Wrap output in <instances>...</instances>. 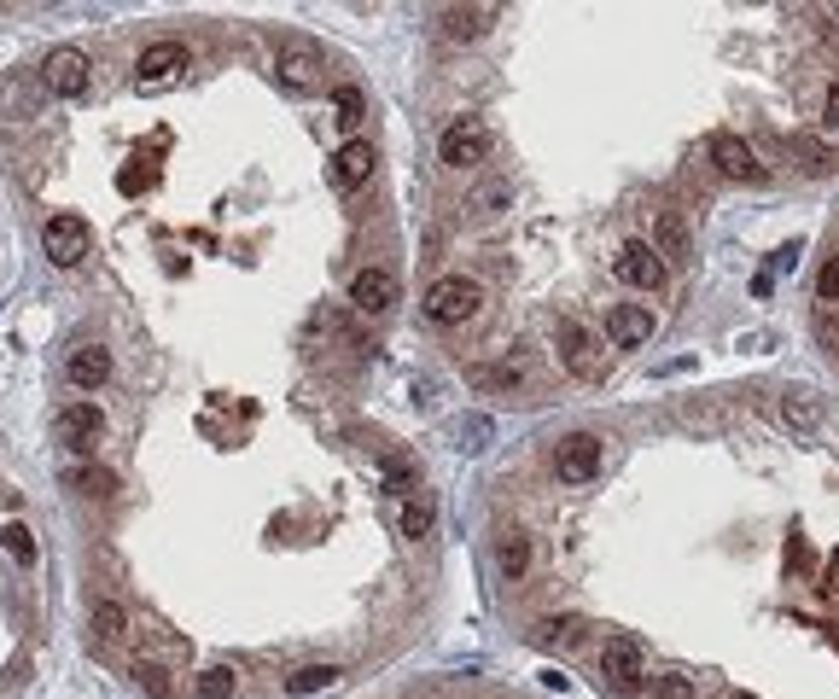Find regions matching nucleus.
I'll list each match as a JSON object with an SVG mask.
<instances>
[{
	"label": "nucleus",
	"mask_w": 839,
	"mask_h": 699,
	"mask_svg": "<svg viewBox=\"0 0 839 699\" xmlns=\"http://www.w3.org/2000/svg\"><path fill=\"white\" fill-rule=\"evenodd\" d=\"M478 309H484V286L467 280V274H443L432 292H426V315H432L437 327H467Z\"/></svg>",
	"instance_id": "1"
},
{
	"label": "nucleus",
	"mask_w": 839,
	"mask_h": 699,
	"mask_svg": "<svg viewBox=\"0 0 839 699\" xmlns=\"http://www.w3.org/2000/svg\"><path fill=\"white\" fill-rule=\"evenodd\" d=\"M705 158H711V169H717L723 181H752V187H758V181H770V164H764V158H758L740 134H729V129H717L711 140H705Z\"/></svg>",
	"instance_id": "2"
},
{
	"label": "nucleus",
	"mask_w": 839,
	"mask_h": 699,
	"mask_svg": "<svg viewBox=\"0 0 839 699\" xmlns=\"http://www.w3.org/2000/svg\"><path fill=\"white\" fill-rule=\"evenodd\" d=\"M554 350H560V367L577 373V379H601V373H606L601 338L589 333L583 321H560V327H554Z\"/></svg>",
	"instance_id": "3"
},
{
	"label": "nucleus",
	"mask_w": 839,
	"mask_h": 699,
	"mask_svg": "<svg viewBox=\"0 0 839 699\" xmlns=\"http://www.w3.org/2000/svg\"><path fill=\"white\" fill-rule=\"evenodd\" d=\"M437 158H443V169H472L490 158V129L478 123V117H455L449 129H443V140H437Z\"/></svg>",
	"instance_id": "4"
},
{
	"label": "nucleus",
	"mask_w": 839,
	"mask_h": 699,
	"mask_svg": "<svg viewBox=\"0 0 839 699\" xmlns=\"http://www.w3.org/2000/svg\"><path fill=\"white\" fill-rule=\"evenodd\" d=\"M601 682H612V688H641L647 682V647H641V635H606Z\"/></svg>",
	"instance_id": "5"
},
{
	"label": "nucleus",
	"mask_w": 839,
	"mask_h": 699,
	"mask_svg": "<svg viewBox=\"0 0 839 699\" xmlns=\"http://www.w3.org/2000/svg\"><path fill=\"white\" fill-rule=\"evenodd\" d=\"M606 461V443L595 432H571L560 437V449H554V472L566 478V484H589Z\"/></svg>",
	"instance_id": "6"
},
{
	"label": "nucleus",
	"mask_w": 839,
	"mask_h": 699,
	"mask_svg": "<svg viewBox=\"0 0 839 699\" xmlns=\"http://www.w3.org/2000/svg\"><path fill=\"white\" fill-rule=\"evenodd\" d=\"M274 70H280V82L292 88V94H309L315 82H321V70H327V59H321V47L315 41H280V53H274Z\"/></svg>",
	"instance_id": "7"
},
{
	"label": "nucleus",
	"mask_w": 839,
	"mask_h": 699,
	"mask_svg": "<svg viewBox=\"0 0 839 699\" xmlns=\"http://www.w3.org/2000/svg\"><path fill=\"white\" fill-rule=\"evenodd\" d=\"M612 268H618V280H624V286H636V292H659V286H665V274H671V268L653 257V245H647V239H624V245H618V257H612Z\"/></svg>",
	"instance_id": "8"
},
{
	"label": "nucleus",
	"mask_w": 839,
	"mask_h": 699,
	"mask_svg": "<svg viewBox=\"0 0 839 699\" xmlns=\"http://www.w3.org/2000/svg\"><path fill=\"white\" fill-rule=\"evenodd\" d=\"M41 245H47V263L76 268L82 257H88L94 233H88V222H82V216H53V222L41 228Z\"/></svg>",
	"instance_id": "9"
},
{
	"label": "nucleus",
	"mask_w": 839,
	"mask_h": 699,
	"mask_svg": "<svg viewBox=\"0 0 839 699\" xmlns=\"http://www.w3.org/2000/svg\"><path fill=\"white\" fill-rule=\"evenodd\" d=\"M41 88L59 94V100H76L88 88V53L82 47H53L47 65H41Z\"/></svg>",
	"instance_id": "10"
},
{
	"label": "nucleus",
	"mask_w": 839,
	"mask_h": 699,
	"mask_svg": "<svg viewBox=\"0 0 839 699\" xmlns=\"http://www.w3.org/2000/svg\"><path fill=\"white\" fill-rule=\"evenodd\" d=\"M653 257L665 268H682V263H694V233H688V222H682V210H659L653 216Z\"/></svg>",
	"instance_id": "11"
},
{
	"label": "nucleus",
	"mask_w": 839,
	"mask_h": 699,
	"mask_svg": "<svg viewBox=\"0 0 839 699\" xmlns=\"http://www.w3.org/2000/svg\"><path fill=\"white\" fill-rule=\"evenodd\" d=\"M187 59H193V53H187L181 41H152V47L135 59V88H164V82H175V76L187 70Z\"/></svg>",
	"instance_id": "12"
},
{
	"label": "nucleus",
	"mask_w": 839,
	"mask_h": 699,
	"mask_svg": "<svg viewBox=\"0 0 839 699\" xmlns=\"http://www.w3.org/2000/svg\"><path fill=\"white\" fill-rule=\"evenodd\" d=\"M606 338L618 344V350H636L653 338V309L647 303H612L606 309Z\"/></svg>",
	"instance_id": "13"
},
{
	"label": "nucleus",
	"mask_w": 839,
	"mask_h": 699,
	"mask_svg": "<svg viewBox=\"0 0 839 699\" xmlns=\"http://www.w3.org/2000/svg\"><path fill=\"white\" fill-rule=\"evenodd\" d=\"M350 303H356L362 315H385V309L397 303V274H385V268H362V274L350 280Z\"/></svg>",
	"instance_id": "14"
},
{
	"label": "nucleus",
	"mask_w": 839,
	"mask_h": 699,
	"mask_svg": "<svg viewBox=\"0 0 839 699\" xmlns=\"http://www.w3.org/2000/svg\"><path fill=\"white\" fill-rule=\"evenodd\" d=\"M100 432H105V414L94 402H70L65 414H59V443H70V449H94Z\"/></svg>",
	"instance_id": "15"
},
{
	"label": "nucleus",
	"mask_w": 839,
	"mask_h": 699,
	"mask_svg": "<svg viewBox=\"0 0 839 699\" xmlns=\"http://www.w3.org/2000/svg\"><path fill=\"white\" fill-rule=\"evenodd\" d=\"M70 385L76 391H100L105 379H111V350L105 344H82V350H70Z\"/></svg>",
	"instance_id": "16"
},
{
	"label": "nucleus",
	"mask_w": 839,
	"mask_h": 699,
	"mask_svg": "<svg viewBox=\"0 0 839 699\" xmlns=\"http://www.w3.org/2000/svg\"><path fill=\"white\" fill-rule=\"evenodd\" d=\"M373 164H379V158H373V140H344L333 152V181L338 187H362L373 175Z\"/></svg>",
	"instance_id": "17"
},
{
	"label": "nucleus",
	"mask_w": 839,
	"mask_h": 699,
	"mask_svg": "<svg viewBox=\"0 0 839 699\" xmlns=\"http://www.w3.org/2000/svg\"><path fill=\"white\" fill-rule=\"evenodd\" d=\"M490 24H496V6H449L443 12L449 41H478V35H490Z\"/></svg>",
	"instance_id": "18"
},
{
	"label": "nucleus",
	"mask_w": 839,
	"mask_h": 699,
	"mask_svg": "<svg viewBox=\"0 0 839 699\" xmlns=\"http://www.w3.org/2000/svg\"><path fill=\"white\" fill-rule=\"evenodd\" d=\"M467 210L478 216V222H496L502 210H513V181H502V175H484V181L472 187Z\"/></svg>",
	"instance_id": "19"
},
{
	"label": "nucleus",
	"mask_w": 839,
	"mask_h": 699,
	"mask_svg": "<svg viewBox=\"0 0 839 699\" xmlns=\"http://www.w3.org/2000/svg\"><path fill=\"white\" fill-rule=\"evenodd\" d=\"M467 385H478V391H519L525 385V367L513 362H478V367H467Z\"/></svg>",
	"instance_id": "20"
},
{
	"label": "nucleus",
	"mask_w": 839,
	"mask_h": 699,
	"mask_svg": "<svg viewBox=\"0 0 839 699\" xmlns=\"http://www.w3.org/2000/svg\"><path fill=\"white\" fill-rule=\"evenodd\" d=\"M496 566H502L507 583H519V577L531 571V536H525V531H507L502 542H496Z\"/></svg>",
	"instance_id": "21"
},
{
	"label": "nucleus",
	"mask_w": 839,
	"mask_h": 699,
	"mask_svg": "<svg viewBox=\"0 0 839 699\" xmlns=\"http://www.w3.org/2000/svg\"><path fill=\"white\" fill-rule=\"evenodd\" d=\"M397 525H403V536L408 542H420V536L437 525V501L426 496V490H414V496L403 501V513H397Z\"/></svg>",
	"instance_id": "22"
},
{
	"label": "nucleus",
	"mask_w": 839,
	"mask_h": 699,
	"mask_svg": "<svg viewBox=\"0 0 839 699\" xmlns=\"http://www.w3.org/2000/svg\"><path fill=\"white\" fill-rule=\"evenodd\" d=\"M775 408H781V420H787L793 432H816V426H822V408H816V397H810V391H781V402H775Z\"/></svg>",
	"instance_id": "23"
},
{
	"label": "nucleus",
	"mask_w": 839,
	"mask_h": 699,
	"mask_svg": "<svg viewBox=\"0 0 839 699\" xmlns=\"http://www.w3.org/2000/svg\"><path fill=\"white\" fill-rule=\"evenodd\" d=\"M583 630H589V624H583L577 612H560V618H542V624H537V641H542V647H577Z\"/></svg>",
	"instance_id": "24"
},
{
	"label": "nucleus",
	"mask_w": 839,
	"mask_h": 699,
	"mask_svg": "<svg viewBox=\"0 0 839 699\" xmlns=\"http://www.w3.org/2000/svg\"><path fill=\"white\" fill-rule=\"evenodd\" d=\"M88 630L111 647V641H123V635H129V612H123L117 600H100V606H94V618H88Z\"/></svg>",
	"instance_id": "25"
},
{
	"label": "nucleus",
	"mask_w": 839,
	"mask_h": 699,
	"mask_svg": "<svg viewBox=\"0 0 839 699\" xmlns=\"http://www.w3.org/2000/svg\"><path fill=\"white\" fill-rule=\"evenodd\" d=\"M129 676H135V688L146 699H175V682H169V670L158 665V659H135V670H129Z\"/></svg>",
	"instance_id": "26"
},
{
	"label": "nucleus",
	"mask_w": 839,
	"mask_h": 699,
	"mask_svg": "<svg viewBox=\"0 0 839 699\" xmlns=\"http://www.w3.org/2000/svg\"><path fill=\"white\" fill-rule=\"evenodd\" d=\"M647 688L653 699H700V682L688 670H659V676H647Z\"/></svg>",
	"instance_id": "27"
},
{
	"label": "nucleus",
	"mask_w": 839,
	"mask_h": 699,
	"mask_svg": "<svg viewBox=\"0 0 839 699\" xmlns=\"http://www.w3.org/2000/svg\"><path fill=\"white\" fill-rule=\"evenodd\" d=\"M193 694H199V699H234V694H239V676H234L228 665H210V670H199Z\"/></svg>",
	"instance_id": "28"
},
{
	"label": "nucleus",
	"mask_w": 839,
	"mask_h": 699,
	"mask_svg": "<svg viewBox=\"0 0 839 699\" xmlns=\"http://www.w3.org/2000/svg\"><path fill=\"white\" fill-rule=\"evenodd\" d=\"M333 682H338L333 665H303V670L286 676V694H321V688H333Z\"/></svg>",
	"instance_id": "29"
},
{
	"label": "nucleus",
	"mask_w": 839,
	"mask_h": 699,
	"mask_svg": "<svg viewBox=\"0 0 839 699\" xmlns=\"http://www.w3.org/2000/svg\"><path fill=\"white\" fill-rule=\"evenodd\" d=\"M70 490H82V496L111 501V496H117V478H111L105 466H82V472H70Z\"/></svg>",
	"instance_id": "30"
},
{
	"label": "nucleus",
	"mask_w": 839,
	"mask_h": 699,
	"mask_svg": "<svg viewBox=\"0 0 839 699\" xmlns=\"http://www.w3.org/2000/svg\"><path fill=\"white\" fill-rule=\"evenodd\" d=\"M333 111H338L333 123H338V129H344V134H350V129H356V123H362V117H368V100H362V88H338Z\"/></svg>",
	"instance_id": "31"
},
{
	"label": "nucleus",
	"mask_w": 839,
	"mask_h": 699,
	"mask_svg": "<svg viewBox=\"0 0 839 699\" xmlns=\"http://www.w3.org/2000/svg\"><path fill=\"white\" fill-rule=\"evenodd\" d=\"M0 542H6V554H12L18 566H35V536H30V525H6V531H0Z\"/></svg>",
	"instance_id": "32"
},
{
	"label": "nucleus",
	"mask_w": 839,
	"mask_h": 699,
	"mask_svg": "<svg viewBox=\"0 0 839 699\" xmlns=\"http://www.w3.org/2000/svg\"><path fill=\"white\" fill-rule=\"evenodd\" d=\"M484 437H490V420H484V414H472V420H461V449H484Z\"/></svg>",
	"instance_id": "33"
},
{
	"label": "nucleus",
	"mask_w": 839,
	"mask_h": 699,
	"mask_svg": "<svg viewBox=\"0 0 839 699\" xmlns=\"http://www.w3.org/2000/svg\"><path fill=\"white\" fill-rule=\"evenodd\" d=\"M816 292H822L828 303H839V257H828V263H822V274H816Z\"/></svg>",
	"instance_id": "34"
},
{
	"label": "nucleus",
	"mask_w": 839,
	"mask_h": 699,
	"mask_svg": "<svg viewBox=\"0 0 839 699\" xmlns=\"http://www.w3.org/2000/svg\"><path fill=\"white\" fill-rule=\"evenodd\" d=\"M822 129L839 134V82H828V100H822Z\"/></svg>",
	"instance_id": "35"
},
{
	"label": "nucleus",
	"mask_w": 839,
	"mask_h": 699,
	"mask_svg": "<svg viewBox=\"0 0 839 699\" xmlns=\"http://www.w3.org/2000/svg\"><path fill=\"white\" fill-rule=\"evenodd\" d=\"M770 263H775V268H793V263H799V245H781V251L770 257Z\"/></svg>",
	"instance_id": "36"
},
{
	"label": "nucleus",
	"mask_w": 839,
	"mask_h": 699,
	"mask_svg": "<svg viewBox=\"0 0 839 699\" xmlns=\"http://www.w3.org/2000/svg\"><path fill=\"white\" fill-rule=\"evenodd\" d=\"M723 699H752V694H740V688H735V694H723Z\"/></svg>",
	"instance_id": "37"
}]
</instances>
